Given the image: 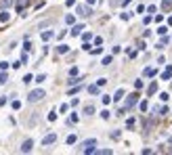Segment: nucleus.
Returning a JSON list of instances; mask_svg holds the SVG:
<instances>
[{
    "instance_id": "45",
    "label": "nucleus",
    "mask_w": 172,
    "mask_h": 155,
    "mask_svg": "<svg viewBox=\"0 0 172 155\" xmlns=\"http://www.w3.org/2000/svg\"><path fill=\"white\" fill-rule=\"evenodd\" d=\"M65 4H67V6H74V4H76V0H67Z\"/></svg>"
},
{
    "instance_id": "17",
    "label": "nucleus",
    "mask_w": 172,
    "mask_h": 155,
    "mask_svg": "<svg viewBox=\"0 0 172 155\" xmlns=\"http://www.w3.org/2000/svg\"><path fill=\"white\" fill-rule=\"evenodd\" d=\"M78 119H80V117H78V113H72V115H69V119H67V124H69V126H72V124H78Z\"/></svg>"
},
{
    "instance_id": "38",
    "label": "nucleus",
    "mask_w": 172,
    "mask_h": 155,
    "mask_svg": "<svg viewBox=\"0 0 172 155\" xmlns=\"http://www.w3.org/2000/svg\"><path fill=\"white\" fill-rule=\"evenodd\" d=\"M120 19H124V21H128V19H130V13H122V15H120Z\"/></svg>"
},
{
    "instance_id": "39",
    "label": "nucleus",
    "mask_w": 172,
    "mask_h": 155,
    "mask_svg": "<svg viewBox=\"0 0 172 155\" xmlns=\"http://www.w3.org/2000/svg\"><path fill=\"white\" fill-rule=\"evenodd\" d=\"M101 52H103V48H101V46H97V48L92 50V55H101Z\"/></svg>"
},
{
    "instance_id": "8",
    "label": "nucleus",
    "mask_w": 172,
    "mask_h": 155,
    "mask_svg": "<svg viewBox=\"0 0 172 155\" xmlns=\"http://www.w3.org/2000/svg\"><path fill=\"white\" fill-rule=\"evenodd\" d=\"M32 147H34V141H32V138L23 141V145H21V153H30V151H32Z\"/></svg>"
},
{
    "instance_id": "12",
    "label": "nucleus",
    "mask_w": 172,
    "mask_h": 155,
    "mask_svg": "<svg viewBox=\"0 0 172 155\" xmlns=\"http://www.w3.org/2000/svg\"><path fill=\"white\" fill-rule=\"evenodd\" d=\"M99 88H101L99 84H90L86 90H88V94H99Z\"/></svg>"
},
{
    "instance_id": "43",
    "label": "nucleus",
    "mask_w": 172,
    "mask_h": 155,
    "mask_svg": "<svg viewBox=\"0 0 172 155\" xmlns=\"http://www.w3.org/2000/svg\"><path fill=\"white\" fill-rule=\"evenodd\" d=\"M132 126H134V119H132V117H130L128 122H126V128H132Z\"/></svg>"
},
{
    "instance_id": "22",
    "label": "nucleus",
    "mask_w": 172,
    "mask_h": 155,
    "mask_svg": "<svg viewBox=\"0 0 172 155\" xmlns=\"http://www.w3.org/2000/svg\"><path fill=\"white\" fill-rule=\"evenodd\" d=\"M145 76H147V78H153V76H155V69H153V67H147V69H145Z\"/></svg>"
},
{
    "instance_id": "10",
    "label": "nucleus",
    "mask_w": 172,
    "mask_h": 155,
    "mask_svg": "<svg viewBox=\"0 0 172 155\" xmlns=\"http://www.w3.org/2000/svg\"><path fill=\"white\" fill-rule=\"evenodd\" d=\"M57 52H59V55H67V52H69V46H67V44H59V46H57Z\"/></svg>"
},
{
    "instance_id": "49",
    "label": "nucleus",
    "mask_w": 172,
    "mask_h": 155,
    "mask_svg": "<svg viewBox=\"0 0 172 155\" xmlns=\"http://www.w3.org/2000/svg\"><path fill=\"white\" fill-rule=\"evenodd\" d=\"M170 2H172V0H170Z\"/></svg>"
},
{
    "instance_id": "37",
    "label": "nucleus",
    "mask_w": 172,
    "mask_h": 155,
    "mask_svg": "<svg viewBox=\"0 0 172 155\" xmlns=\"http://www.w3.org/2000/svg\"><path fill=\"white\" fill-rule=\"evenodd\" d=\"M44 80H46V76H44V74H40V76H36V82H38V84H40V82H44Z\"/></svg>"
},
{
    "instance_id": "30",
    "label": "nucleus",
    "mask_w": 172,
    "mask_h": 155,
    "mask_svg": "<svg viewBox=\"0 0 172 155\" xmlns=\"http://www.w3.org/2000/svg\"><path fill=\"white\" fill-rule=\"evenodd\" d=\"M23 48H25V52H30V50H32V44H30V40H25V44H23Z\"/></svg>"
},
{
    "instance_id": "46",
    "label": "nucleus",
    "mask_w": 172,
    "mask_h": 155,
    "mask_svg": "<svg viewBox=\"0 0 172 155\" xmlns=\"http://www.w3.org/2000/svg\"><path fill=\"white\" fill-rule=\"evenodd\" d=\"M130 2H132V0H122V4H124V6H128Z\"/></svg>"
},
{
    "instance_id": "36",
    "label": "nucleus",
    "mask_w": 172,
    "mask_h": 155,
    "mask_svg": "<svg viewBox=\"0 0 172 155\" xmlns=\"http://www.w3.org/2000/svg\"><path fill=\"white\" fill-rule=\"evenodd\" d=\"M97 153L99 155H109L111 153V149H101V151H97Z\"/></svg>"
},
{
    "instance_id": "33",
    "label": "nucleus",
    "mask_w": 172,
    "mask_h": 155,
    "mask_svg": "<svg viewBox=\"0 0 172 155\" xmlns=\"http://www.w3.org/2000/svg\"><path fill=\"white\" fill-rule=\"evenodd\" d=\"M13 109H15V111L21 109V101H13Z\"/></svg>"
},
{
    "instance_id": "2",
    "label": "nucleus",
    "mask_w": 172,
    "mask_h": 155,
    "mask_svg": "<svg viewBox=\"0 0 172 155\" xmlns=\"http://www.w3.org/2000/svg\"><path fill=\"white\" fill-rule=\"evenodd\" d=\"M82 151L84 153H97V138H88L82 143Z\"/></svg>"
},
{
    "instance_id": "11",
    "label": "nucleus",
    "mask_w": 172,
    "mask_h": 155,
    "mask_svg": "<svg viewBox=\"0 0 172 155\" xmlns=\"http://www.w3.org/2000/svg\"><path fill=\"white\" fill-rule=\"evenodd\" d=\"M155 92H158V82H151L149 88H147V94L151 96V94H155Z\"/></svg>"
},
{
    "instance_id": "9",
    "label": "nucleus",
    "mask_w": 172,
    "mask_h": 155,
    "mask_svg": "<svg viewBox=\"0 0 172 155\" xmlns=\"http://www.w3.org/2000/svg\"><path fill=\"white\" fill-rule=\"evenodd\" d=\"M82 30H84V25H74L69 34H72V36H80V34H82Z\"/></svg>"
},
{
    "instance_id": "18",
    "label": "nucleus",
    "mask_w": 172,
    "mask_h": 155,
    "mask_svg": "<svg viewBox=\"0 0 172 155\" xmlns=\"http://www.w3.org/2000/svg\"><path fill=\"white\" fill-rule=\"evenodd\" d=\"M53 36H55V34H53L50 30H46V32H42V40H44V42H46V40H50Z\"/></svg>"
},
{
    "instance_id": "28",
    "label": "nucleus",
    "mask_w": 172,
    "mask_h": 155,
    "mask_svg": "<svg viewBox=\"0 0 172 155\" xmlns=\"http://www.w3.org/2000/svg\"><path fill=\"white\" fill-rule=\"evenodd\" d=\"M6 80H8V76L2 71V74H0V84H6Z\"/></svg>"
},
{
    "instance_id": "1",
    "label": "nucleus",
    "mask_w": 172,
    "mask_h": 155,
    "mask_svg": "<svg viewBox=\"0 0 172 155\" xmlns=\"http://www.w3.org/2000/svg\"><path fill=\"white\" fill-rule=\"evenodd\" d=\"M44 96H46V92H44L42 88H38V90H32V92L27 94V101H30V103H38V101H42Z\"/></svg>"
},
{
    "instance_id": "48",
    "label": "nucleus",
    "mask_w": 172,
    "mask_h": 155,
    "mask_svg": "<svg viewBox=\"0 0 172 155\" xmlns=\"http://www.w3.org/2000/svg\"><path fill=\"white\" fill-rule=\"evenodd\" d=\"M168 23H170V25H172V17H170V19H168Z\"/></svg>"
},
{
    "instance_id": "41",
    "label": "nucleus",
    "mask_w": 172,
    "mask_h": 155,
    "mask_svg": "<svg viewBox=\"0 0 172 155\" xmlns=\"http://www.w3.org/2000/svg\"><path fill=\"white\" fill-rule=\"evenodd\" d=\"M111 103V96H103V105H109Z\"/></svg>"
},
{
    "instance_id": "15",
    "label": "nucleus",
    "mask_w": 172,
    "mask_h": 155,
    "mask_svg": "<svg viewBox=\"0 0 172 155\" xmlns=\"http://www.w3.org/2000/svg\"><path fill=\"white\" fill-rule=\"evenodd\" d=\"M13 4H15V0H0V6L2 8H11Z\"/></svg>"
},
{
    "instance_id": "7",
    "label": "nucleus",
    "mask_w": 172,
    "mask_h": 155,
    "mask_svg": "<svg viewBox=\"0 0 172 155\" xmlns=\"http://www.w3.org/2000/svg\"><path fill=\"white\" fill-rule=\"evenodd\" d=\"M8 21H11V13H8V8H2L0 11V25L8 23Z\"/></svg>"
},
{
    "instance_id": "13",
    "label": "nucleus",
    "mask_w": 172,
    "mask_h": 155,
    "mask_svg": "<svg viewBox=\"0 0 172 155\" xmlns=\"http://www.w3.org/2000/svg\"><path fill=\"white\" fill-rule=\"evenodd\" d=\"M111 63H113V57H111V55H105V57H103V61H101V65H105V67H107V65H111Z\"/></svg>"
},
{
    "instance_id": "34",
    "label": "nucleus",
    "mask_w": 172,
    "mask_h": 155,
    "mask_svg": "<svg viewBox=\"0 0 172 155\" xmlns=\"http://www.w3.org/2000/svg\"><path fill=\"white\" fill-rule=\"evenodd\" d=\"M82 38H84V42H88V40L92 38V34H90V32H84V34H82Z\"/></svg>"
},
{
    "instance_id": "23",
    "label": "nucleus",
    "mask_w": 172,
    "mask_h": 155,
    "mask_svg": "<svg viewBox=\"0 0 172 155\" xmlns=\"http://www.w3.org/2000/svg\"><path fill=\"white\" fill-rule=\"evenodd\" d=\"M74 21H76V17H74V15H65V23H67V25H72Z\"/></svg>"
},
{
    "instance_id": "31",
    "label": "nucleus",
    "mask_w": 172,
    "mask_h": 155,
    "mask_svg": "<svg viewBox=\"0 0 172 155\" xmlns=\"http://www.w3.org/2000/svg\"><path fill=\"white\" fill-rule=\"evenodd\" d=\"M97 84H99V86H105V84H107V78H99Z\"/></svg>"
},
{
    "instance_id": "32",
    "label": "nucleus",
    "mask_w": 172,
    "mask_h": 155,
    "mask_svg": "<svg viewBox=\"0 0 172 155\" xmlns=\"http://www.w3.org/2000/svg\"><path fill=\"white\" fill-rule=\"evenodd\" d=\"M160 99H162V101H164V103H166V101H168V99H170V94H168V92H162V94H160Z\"/></svg>"
},
{
    "instance_id": "42",
    "label": "nucleus",
    "mask_w": 172,
    "mask_h": 155,
    "mask_svg": "<svg viewBox=\"0 0 172 155\" xmlns=\"http://www.w3.org/2000/svg\"><path fill=\"white\" fill-rule=\"evenodd\" d=\"M94 44H97V46H99V44H103V38H101V36H97V38H94Z\"/></svg>"
},
{
    "instance_id": "29",
    "label": "nucleus",
    "mask_w": 172,
    "mask_h": 155,
    "mask_svg": "<svg viewBox=\"0 0 172 155\" xmlns=\"http://www.w3.org/2000/svg\"><path fill=\"white\" fill-rule=\"evenodd\" d=\"M101 117H103V119H109V117H111V113L105 109V111H101Z\"/></svg>"
},
{
    "instance_id": "4",
    "label": "nucleus",
    "mask_w": 172,
    "mask_h": 155,
    "mask_svg": "<svg viewBox=\"0 0 172 155\" xmlns=\"http://www.w3.org/2000/svg\"><path fill=\"white\" fill-rule=\"evenodd\" d=\"M30 2H32V0H17V11H19L21 17L27 15V13H25V6H30Z\"/></svg>"
},
{
    "instance_id": "6",
    "label": "nucleus",
    "mask_w": 172,
    "mask_h": 155,
    "mask_svg": "<svg viewBox=\"0 0 172 155\" xmlns=\"http://www.w3.org/2000/svg\"><path fill=\"white\" fill-rule=\"evenodd\" d=\"M53 143H57V134H55V132L46 134V136L42 138V145H44V147H48V145H53Z\"/></svg>"
},
{
    "instance_id": "16",
    "label": "nucleus",
    "mask_w": 172,
    "mask_h": 155,
    "mask_svg": "<svg viewBox=\"0 0 172 155\" xmlns=\"http://www.w3.org/2000/svg\"><path fill=\"white\" fill-rule=\"evenodd\" d=\"M76 141H78V136H76V134H69V136L65 138V143H67V145H76Z\"/></svg>"
},
{
    "instance_id": "24",
    "label": "nucleus",
    "mask_w": 172,
    "mask_h": 155,
    "mask_svg": "<svg viewBox=\"0 0 172 155\" xmlns=\"http://www.w3.org/2000/svg\"><path fill=\"white\" fill-rule=\"evenodd\" d=\"M166 32H168V27H166V25H160V27H158V34H160V36H164Z\"/></svg>"
},
{
    "instance_id": "5",
    "label": "nucleus",
    "mask_w": 172,
    "mask_h": 155,
    "mask_svg": "<svg viewBox=\"0 0 172 155\" xmlns=\"http://www.w3.org/2000/svg\"><path fill=\"white\" fill-rule=\"evenodd\" d=\"M136 101H139V92H132V94H128V99H126V109H130L132 105H136Z\"/></svg>"
},
{
    "instance_id": "3",
    "label": "nucleus",
    "mask_w": 172,
    "mask_h": 155,
    "mask_svg": "<svg viewBox=\"0 0 172 155\" xmlns=\"http://www.w3.org/2000/svg\"><path fill=\"white\" fill-rule=\"evenodd\" d=\"M76 13H78L80 17H90V15H92V8H90V4H80V6L76 8Z\"/></svg>"
},
{
    "instance_id": "27",
    "label": "nucleus",
    "mask_w": 172,
    "mask_h": 155,
    "mask_svg": "<svg viewBox=\"0 0 172 155\" xmlns=\"http://www.w3.org/2000/svg\"><path fill=\"white\" fill-rule=\"evenodd\" d=\"M139 107H141V111H147V107H149V103H147V101H141V105H139Z\"/></svg>"
},
{
    "instance_id": "40",
    "label": "nucleus",
    "mask_w": 172,
    "mask_h": 155,
    "mask_svg": "<svg viewBox=\"0 0 172 155\" xmlns=\"http://www.w3.org/2000/svg\"><path fill=\"white\" fill-rule=\"evenodd\" d=\"M69 76H78V67H72L69 69Z\"/></svg>"
},
{
    "instance_id": "20",
    "label": "nucleus",
    "mask_w": 172,
    "mask_h": 155,
    "mask_svg": "<svg viewBox=\"0 0 172 155\" xmlns=\"http://www.w3.org/2000/svg\"><path fill=\"white\" fill-rule=\"evenodd\" d=\"M92 113H94V107H92V105H86L84 107V115H92Z\"/></svg>"
},
{
    "instance_id": "26",
    "label": "nucleus",
    "mask_w": 172,
    "mask_h": 155,
    "mask_svg": "<svg viewBox=\"0 0 172 155\" xmlns=\"http://www.w3.org/2000/svg\"><path fill=\"white\" fill-rule=\"evenodd\" d=\"M134 88L141 90V88H143V80H134Z\"/></svg>"
},
{
    "instance_id": "14",
    "label": "nucleus",
    "mask_w": 172,
    "mask_h": 155,
    "mask_svg": "<svg viewBox=\"0 0 172 155\" xmlns=\"http://www.w3.org/2000/svg\"><path fill=\"white\" fill-rule=\"evenodd\" d=\"M170 78H172V65H168V67H166V71L162 74V80H170Z\"/></svg>"
},
{
    "instance_id": "47",
    "label": "nucleus",
    "mask_w": 172,
    "mask_h": 155,
    "mask_svg": "<svg viewBox=\"0 0 172 155\" xmlns=\"http://www.w3.org/2000/svg\"><path fill=\"white\" fill-rule=\"evenodd\" d=\"M94 2H97V0H86V4H90V6H92Z\"/></svg>"
},
{
    "instance_id": "19",
    "label": "nucleus",
    "mask_w": 172,
    "mask_h": 155,
    "mask_svg": "<svg viewBox=\"0 0 172 155\" xmlns=\"http://www.w3.org/2000/svg\"><path fill=\"white\" fill-rule=\"evenodd\" d=\"M168 42H170V38H168V36H166V34H164V38L160 40V44H158V48H162V46H166V44H168Z\"/></svg>"
},
{
    "instance_id": "25",
    "label": "nucleus",
    "mask_w": 172,
    "mask_h": 155,
    "mask_svg": "<svg viewBox=\"0 0 172 155\" xmlns=\"http://www.w3.org/2000/svg\"><path fill=\"white\" fill-rule=\"evenodd\" d=\"M80 88H82V86H80V84H78V86H76V88H72V90H69V96H74V94H78V92H80Z\"/></svg>"
},
{
    "instance_id": "21",
    "label": "nucleus",
    "mask_w": 172,
    "mask_h": 155,
    "mask_svg": "<svg viewBox=\"0 0 172 155\" xmlns=\"http://www.w3.org/2000/svg\"><path fill=\"white\" fill-rule=\"evenodd\" d=\"M122 96H124V90L120 88V90H118V92L113 94V101H122Z\"/></svg>"
},
{
    "instance_id": "35",
    "label": "nucleus",
    "mask_w": 172,
    "mask_h": 155,
    "mask_svg": "<svg viewBox=\"0 0 172 155\" xmlns=\"http://www.w3.org/2000/svg\"><path fill=\"white\" fill-rule=\"evenodd\" d=\"M55 119H57V113H55V111H50V113H48V122H55Z\"/></svg>"
},
{
    "instance_id": "44",
    "label": "nucleus",
    "mask_w": 172,
    "mask_h": 155,
    "mask_svg": "<svg viewBox=\"0 0 172 155\" xmlns=\"http://www.w3.org/2000/svg\"><path fill=\"white\" fill-rule=\"evenodd\" d=\"M6 67H8V63L6 61H0V69H6Z\"/></svg>"
}]
</instances>
